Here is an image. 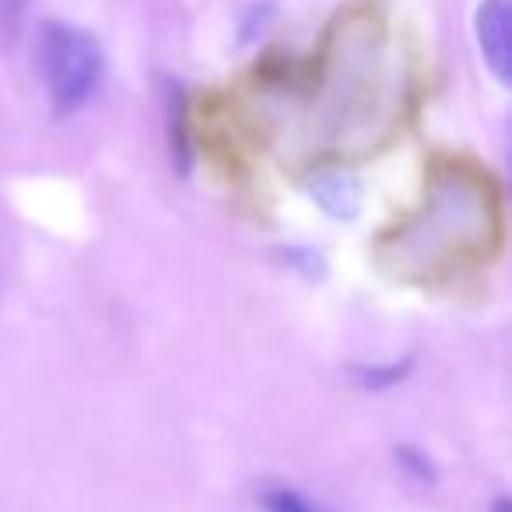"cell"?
<instances>
[{
  "instance_id": "cell-1",
  "label": "cell",
  "mask_w": 512,
  "mask_h": 512,
  "mask_svg": "<svg viewBox=\"0 0 512 512\" xmlns=\"http://www.w3.org/2000/svg\"><path fill=\"white\" fill-rule=\"evenodd\" d=\"M39 60H43L46 92H50L53 116H71L88 106L102 85L106 57L92 32L74 29V25L50 22L39 39Z\"/></svg>"
},
{
  "instance_id": "cell-2",
  "label": "cell",
  "mask_w": 512,
  "mask_h": 512,
  "mask_svg": "<svg viewBox=\"0 0 512 512\" xmlns=\"http://www.w3.org/2000/svg\"><path fill=\"white\" fill-rule=\"evenodd\" d=\"M484 214H488V204L477 186H470L467 179H446L435 190L428 211L421 214V228H414L407 242L425 239L428 249L460 246L463 239H477Z\"/></svg>"
},
{
  "instance_id": "cell-3",
  "label": "cell",
  "mask_w": 512,
  "mask_h": 512,
  "mask_svg": "<svg viewBox=\"0 0 512 512\" xmlns=\"http://www.w3.org/2000/svg\"><path fill=\"white\" fill-rule=\"evenodd\" d=\"M477 43H481L484 64L498 81H509V0H484L477 8Z\"/></svg>"
},
{
  "instance_id": "cell-4",
  "label": "cell",
  "mask_w": 512,
  "mask_h": 512,
  "mask_svg": "<svg viewBox=\"0 0 512 512\" xmlns=\"http://www.w3.org/2000/svg\"><path fill=\"white\" fill-rule=\"evenodd\" d=\"M313 200L330 218H355L362 207V186L351 176H320L313 183Z\"/></svg>"
},
{
  "instance_id": "cell-5",
  "label": "cell",
  "mask_w": 512,
  "mask_h": 512,
  "mask_svg": "<svg viewBox=\"0 0 512 512\" xmlns=\"http://www.w3.org/2000/svg\"><path fill=\"white\" fill-rule=\"evenodd\" d=\"M169 148L172 165L179 176H190L193 169V141H190V120H186V99L183 92L169 95Z\"/></svg>"
},
{
  "instance_id": "cell-6",
  "label": "cell",
  "mask_w": 512,
  "mask_h": 512,
  "mask_svg": "<svg viewBox=\"0 0 512 512\" xmlns=\"http://www.w3.org/2000/svg\"><path fill=\"white\" fill-rule=\"evenodd\" d=\"M264 509L267 512H323L320 505H313L309 498H302L292 488H274L264 495Z\"/></svg>"
},
{
  "instance_id": "cell-7",
  "label": "cell",
  "mask_w": 512,
  "mask_h": 512,
  "mask_svg": "<svg viewBox=\"0 0 512 512\" xmlns=\"http://www.w3.org/2000/svg\"><path fill=\"white\" fill-rule=\"evenodd\" d=\"M397 460H400V467H404L407 474L414 477V481H421V484H435V481H439V474H435L432 460H428V456L421 453V449L400 446V449H397Z\"/></svg>"
},
{
  "instance_id": "cell-8",
  "label": "cell",
  "mask_w": 512,
  "mask_h": 512,
  "mask_svg": "<svg viewBox=\"0 0 512 512\" xmlns=\"http://www.w3.org/2000/svg\"><path fill=\"white\" fill-rule=\"evenodd\" d=\"M411 369V362H397L386 365V369H358V383L369 386V390H383V386H393L404 379V372Z\"/></svg>"
},
{
  "instance_id": "cell-9",
  "label": "cell",
  "mask_w": 512,
  "mask_h": 512,
  "mask_svg": "<svg viewBox=\"0 0 512 512\" xmlns=\"http://www.w3.org/2000/svg\"><path fill=\"white\" fill-rule=\"evenodd\" d=\"M491 512H512L509 498H498V502H495V505H491Z\"/></svg>"
}]
</instances>
